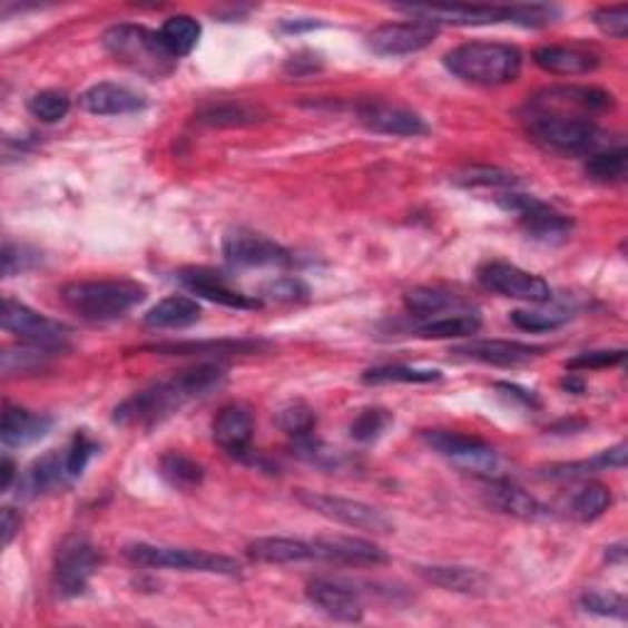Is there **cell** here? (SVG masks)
Segmentation results:
<instances>
[{
	"label": "cell",
	"mask_w": 628,
	"mask_h": 628,
	"mask_svg": "<svg viewBox=\"0 0 628 628\" xmlns=\"http://www.w3.org/2000/svg\"><path fill=\"white\" fill-rule=\"evenodd\" d=\"M405 16L432 22V26H497L513 22V6H401Z\"/></svg>",
	"instance_id": "cell-14"
},
{
	"label": "cell",
	"mask_w": 628,
	"mask_h": 628,
	"mask_svg": "<svg viewBox=\"0 0 628 628\" xmlns=\"http://www.w3.org/2000/svg\"><path fill=\"white\" fill-rule=\"evenodd\" d=\"M626 167H628L626 148H611V150L591 155L585 163V173L589 179H595V183L616 185V183H624Z\"/></svg>",
	"instance_id": "cell-38"
},
{
	"label": "cell",
	"mask_w": 628,
	"mask_h": 628,
	"mask_svg": "<svg viewBox=\"0 0 628 628\" xmlns=\"http://www.w3.org/2000/svg\"><path fill=\"white\" fill-rule=\"evenodd\" d=\"M415 572L425 579L428 585L440 587L457 595H487L491 589V579L477 567L464 565H418Z\"/></svg>",
	"instance_id": "cell-22"
},
{
	"label": "cell",
	"mask_w": 628,
	"mask_h": 628,
	"mask_svg": "<svg viewBox=\"0 0 628 628\" xmlns=\"http://www.w3.org/2000/svg\"><path fill=\"white\" fill-rule=\"evenodd\" d=\"M356 116L369 130L381 133V136H398V138H418L425 136L428 124L420 114L410 108L385 104L379 99H366L356 104Z\"/></svg>",
	"instance_id": "cell-16"
},
{
	"label": "cell",
	"mask_w": 628,
	"mask_h": 628,
	"mask_svg": "<svg viewBox=\"0 0 628 628\" xmlns=\"http://www.w3.org/2000/svg\"><path fill=\"white\" fill-rule=\"evenodd\" d=\"M20 513L16 509H3V513H0V530H3V546L8 548L10 542H13V538L20 533Z\"/></svg>",
	"instance_id": "cell-53"
},
{
	"label": "cell",
	"mask_w": 628,
	"mask_h": 628,
	"mask_svg": "<svg viewBox=\"0 0 628 628\" xmlns=\"http://www.w3.org/2000/svg\"><path fill=\"white\" fill-rule=\"evenodd\" d=\"M226 379V366L222 364H197L175 373L173 379L153 383L140 393L130 395L128 401L114 410V422L124 428H153L157 422L175 415L187 403L207 395Z\"/></svg>",
	"instance_id": "cell-2"
},
{
	"label": "cell",
	"mask_w": 628,
	"mask_h": 628,
	"mask_svg": "<svg viewBox=\"0 0 628 628\" xmlns=\"http://www.w3.org/2000/svg\"><path fill=\"white\" fill-rule=\"evenodd\" d=\"M497 389H499L506 398H511V401L523 403L526 408H538V395H536L533 391H526V389H521V385H516V383H499Z\"/></svg>",
	"instance_id": "cell-54"
},
{
	"label": "cell",
	"mask_w": 628,
	"mask_h": 628,
	"mask_svg": "<svg viewBox=\"0 0 628 628\" xmlns=\"http://www.w3.org/2000/svg\"><path fill=\"white\" fill-rule=\"evenodd\" d=\"M562 389L570 391V393H585V381L575 379V373H570V376L562 381Z\"/></svg>",
	"instance_id": "cell-58"
},
{
	"label": "cell",
	"mask_w": 628,
	"mask_h": 628,
	"mask_svg": "<svg viewBox=\"0 0 628 628\" xmlns=\"http://www.w3.org/2000/svg\"><path fill=\"white\" fill-rule=\"evenodd\" d=\"M268 344L258 340H209V342H163L143 346V352L163 356H232L253 354Z\"/></svg>",
	"instance_id": "cell-26"
},
{
	"label": "cell",
	"mask_w": 628,
	"mask_h": 628,
	"mask_svg": "<svg viewBox=\"0 0 628 628\" xmlns=\"http://www.w3.org/2000/svg\"><path fill=\"white\" fill-rule=\"evenodd\" d=\"M275 422L290 438L300 440L307 438V434H312L314 428H317V415H314V410L305 403H290L277 413Z\"/></svg>",
	"instance_id": "cell-44"
},
{
	"label": "cell",
	"mask_w": 628,
	"mask_h": 628,
	"mask_svg": "<svg viewBox=\"0 0 628 628\" xmlns=\"http://www.w3.org/2000/svg\"><path fill=\"white\" fill-rule=\"evenodd\" d=\"M307 55H297V57H293L287 62V71L290 75H295V77H300V75H305V71H314V69H320V62L317 59H314V55H310V59H305Z\"/></svg>",
	"instance_id": "cell-55"
},
{
	"label": "cell",
	"mask_w": 628,
	"mask_h": 628,
	"mask_svg": "<svg viewBox=\"0 0 628 628\" xmlns=\"http://www.w3.org/2000/svg\"><path fill=\"white\" fill-rule=\"evenodd\" d=\"M595 26L616 40H626L628 35V8L626 6H609L599 8L595 13Z\"/></svg>",
	"instance_id": "cell-51"
},
{
	"label": "cell",
	"mask_w": 628,
	"mask_h": 628,
	"mask_svg": "<svg viewBox=\"0 0 628 628\" xmlns=\"http://www.w3.org/2000/svg\"><path fill=\"white\" fill-rule=\"evenodd\" d=\"M214 442L226 454L248 459L253 440V415L246 405H226L214 418Z\"/></svg>",
	"instance_id": "cell-21"
},
{
	"label": "cell",
	"mask_w": 628,
	"mask_h": 628,
	"mask_svg": "<svg viewBox=\"0 0 628 628\" xmlns=\"http://www.w3.org/2000/svg\"><path fill=\"white\" fill-rule=\"evenodd\" d=\"M99 452V444H96L87 432H77L75 438H71L69 447L65 450V459H67V471H69V479H79L81 471L87 469L89 459Z\"/></svg>",
	"instance_id": "cell-49"
},
{
	"label": "cell",
	"mask_w": 628,
	"mask_h": 628,
	"mask_svg": "<svg viewBox=\"0 0 628 628\" xmlns=\"http://www.w3.org/2000/svg\"><path fill=\"white\" fill-rule=\"evenodd\" d=\"M202 320V307L197 300L187 295H170L157 302V305L145 314V327L150 330H185Z\"/></svg>",
	"instance_id": "cell-30"
},
{
	"label": "cell",
	"mask_w": 628,
	"mask_h": 628,
	"mask_svg": "<svg viewBox=\"0 0 628 628\" xmlns=\"http://www.w3.org/2000/svg\"><path fill=\"white\" fill-rule=\"evenodd\" d=\"M0 322H3V330L8 334H16L26 344L38 346L62 349L69 334L62 322L45 317V314L28 307L26 302H18L13 297L3 300V317H0Z\"/></svg>",
	"instance_id": "cell-12"
},
{
	"label": "cell",
	"mask_w": 628,
	"mask_h": 628,
	"mask_svg": "<svg viewBox=\"0 0 628 628\" xmlns=\"http://www.w3.org/2000/svg\"><path fill=\"white\" fill-rule=\"evenodd\" d=\"M246 552L251 560L265 565H293L317 560L312 542L295 538H256L248 542Z\"/></svg>",
	"instance_id": "cell-29"
},
{
	"label": "cell",
	"mask_w": 628,
	"mask_h": 628,
	"mask_svg": "<svg viewBox=\"0 0 628 628\" xmlns=\"http://www.w3.org/2000/svg\"><path fill=\"white\" fill-rule=\"evenodd\" d=\"M614 106V96L597 87H552L528 101V133L546 150L587 153L597 143V114Z\"/></svg>",
	"instance_id": "cell-1"
},
{
	"label": "cell",
	"mask_w": 628,
	"mask_h": 628,
	"mask_svg": "<svg viewBox=\"0 0 628 628\" xmlns=\"http://www.w3.org/2000/svg\"><path fill=\"white\" fill-rule=\"evenodd\" d=\"M626 454L628 447L624 442H619L616 447H609V450L599 452L597 457L591 459H582V462H565V464H550L540 469L542 479H585L589 474H597V471H607V469H624L626 467Z\"/></svg>",
	"instance_id": "cell-31"
},
{
	"label": "cell",
	"mask_w": 628,
	"mask_h": 628,
	"mask_svg": "<svg viewBox=\"0 0 628 628\" xmlns=\"http://www.w3.org/2000/svg\"><path fill=\"white\" fill-rule=\"evenodd\" d=\"M614 497H611V489L604 487V484H595V481H589V484H582L579 489H575L570 497L565 499V513L575 518L579 523H589V521H597L599 516H604L609 511Z\"/></svg>",
	"instance_id": "cell-32"
},
{
	"label": "cell",
	"mask_w": 628,
	"mask_h": 628,
	"mask_svg": "<svg viewBox=\"0 0 628 628\" xmlns=\"http://www.w3.org/2000/svg\"><path fill=\"white\" fill-rule=\"evenodd\" d=\"M457 185L462 187H493V189H509L518 185V177L513 173L499 170V167H487V165H474L454 177Z\"/></svg>",
	"instance_id": "cell-45"
},
{
	"label": "cell",
	"mask_w": 628,
	"mask_h": 628,
	"mask_svg": "<svg viewBox=\"0 0 628 628\" xmlns=\"http://www.w3.org/2000/svg\"><path fill=\"white\" fill-rule=\"evenodd\" d=\"M67 481L71 479L67 471L65 452H47L40 459H35L30 469L22 474V479H18V489H20V497L35 499V497H40V493H47L57 487H65Z\"/></svg>",
	"instance_id": "cell-27"
},
{
	"label": "cell",
	"mask_w": 628,
	"mask_h": 628,
	"mask_svg": "<svg viewBox=\"0 0 628 628\" xmlns=\"http://www.w3.org/2000/svg\"><path fill=\"white\" fill-rule=\"evenodd\" d=\"M52 418L30 413L26 408H6L3 425H0V440L6 447H28L42 440L52 430Z\"/></svg>",
	"instance_id": "cell-28"
},
{
	"label": "cell",
	"mask_w": 628,
	"mask_h": 628,
	"mask_svg": "<svg viewBox=\"0 0 628 628\" xmlns=\"http://www.w3.org/2000/svg\"><path fill=\"white\" fill-rule=\"evenodd\" d=\"M317 560L352 565V567H379L389 562V552L381 546L354 536H327L312 540Z\"/></svg>",
	"instance_id": "cell-18"
},
{
	"label": "cell",
	"mask_w": 628,
	"mask_h": 628,
	"mask_svg": "<svg viewBox=\"0 0 628 628\" xmlns=\"http://www.w3.org/2000/svg\"><path fill=\"white\" fill-rule=\"evenodd\" d=\"M295 499L312 513L330 518V521L342 523L346 528L366 530V533H376V536L393 533V528H395L389 516H385L381 509H376V506L364 503V501L332 497V493H320V491H310V489H297Z\"/></svg>",
	"instance_id": "cell-7"
},
{
	"label": "cell",
	"mask_w": 628,
	"mask_h": 628,
	"mask_svg": "<svg viewBox=\"0 0 628 628\" xmlns=\"http://www.w3.org/2000/svg\"><path fill=\"white\" fill-rule=\"evenodd\" d=\"M224 258L238 265V268H265V265H290L293 253L275 244L273 238L248 232V228H234L224 236Z\"/></svg>",
	"instance_id": "cell-13"
},
{
	"label": "cell",
	"mask_w": 628,
	"mask_h": 628,
	"mask_svg": "<svg viewBox=\"0 0 628 628\" xmlns=\"http://www.w3.org/2000/svg\"><path fill=\"white\" fill-rule=\"evenodd\" d=\"M71 108V99L65 91L57 89H45L38 91L28 101V111L32 118H38L40 124H59Z\"/></svg>",
	"instance_id": "cell-41"
},
{
	"label": "cell",
	"mask_w": 628,
	"mask_h": 628,
	"mask_svg": "<svg viewBox=\"0 0 628 628\" xmlns=\"http://www.w3.org/2000/svg\"><path fill=\"white\" fill-rule=\"evenodd\" d=\"M626 359L624 349H599V352H585L575 359L567 361L570 371H597V369H609L619 366Z\"/></svg>",
	"instance_id": "cell-50"
},
{
	"label": "cell",
	"mask_w": 628,
	"mask_h": 628,
	"mask_svg": "<svg viewBox=\"0 0 628 628\" xmlns=\"http://www.w3.org/2000/svg\"><path fill=\"white\" fill-rule=\"evenodd\" d=\"M481 330V317L477 312H457L434 317L415 330L422 340H462V336H474Z\"/></svg>",
	"instance_id": "cell-33"
},
{
	"label": "cell",
	"mask_w": 628,
	"mask_h": 628,
	"mask_svg": "<svg viewBox=\"0 0 628 628\" xmlns=\"http://www.w3.org/2000/svg\"><path fill=\"white\" fill-rule=\"evenodd\" d=\"M79 104L84 111L94 116H126L145 108V99L138 91L111 81L96 84V87L84 91Z\"/></svg>",
	"instance_id": "cell-23"
},
{
	"label": "cell",
	"mask_w": 628,
	"mask_h": 628,
	"mask_svg": "<svg viewBox=\"0 0 628 628\" xmlns=\"http://www.w3.org/2000/svg\"><path fill=\"white\" fill-rule=\"evenodd\" d=\"M261 108L241 104V101H219L209 104L199 111V120L207 126L216 128H241V126H253L261 120Z\"/></svg>",
	"instance_id": "cell-36"
},
{
	"label": "cell",
	"mask_w": 628,
	"mask_h": 628,
	"mask_svg": "<svg viewBox=\"0 0 628 628\" xmlns=\"http://www.w3.org/2000/svg\"><path fill=\"white\" fill-rule=\"evenodd\" d=\"M160 477L177 491H195L204 481V467L185 452H165L160 459Z\"/></svg>",
	"instance_id": "cell-35"
},
{
	"label": "cell",
	"mask_w": 628,
	"mask_h": 628,
	"mask_svg": "<svg viewBox=\"0 0 628 628\" xmlns=\"http://www.w3.org/2000/svg\"><path fill=\"white\" fill-rule=\"evenodd\" d=\"M497 202H499L501 209L516 214L518 224H521L523 232L536 241L565 238L575 226L570 216L550 207V204H546V202L530 197V195L506 192V195L497 197Z\"/></svg>",
	"instance_id": "cell-10"
},
{
	"label": "cell",
	"mask_w": 628,
	"mask_h": 628,
	"mask_svg": "<svg viewBox=\"0 0 628 628\" xmlns=\"http://www.w3.org/2000/svg\"><path fill=\"white\" fill-rule=\"evenodd\" d=\"M479 283L501 297L533 302V305H546V302L552 300V290L548 281H542V277L536 273L518 268L513 263H503V261L487 263L484 268L479 271Z\"/></svg>",
	"instance_id": "cell-11"
},
{
	"label": "cell",
	"mask_w": 628,
	"mask_h": 628,
	"mask_svg": "<svg viewBox=\"0 0 628 628\" xmlns=\"http://www.w3.org/2000/svg\"><path fill=\"white\" fill-rule=\"evenodd\" d=\"M145 287L124 277H106V281H75L62 287V302L89 322H111L124 317L145 300Z\"/></svg>",
	"instance_id": "cell-4"
},
{
	"label": "cell",
	"mask_w": 628,
	"mask_h": 628,
	"mask_svg": "<svg viewBox=\"0 0 628 628\" xmlns=\"http://www.w3.org/2000/svg\"><path fill=\"white\" fill-rule=\"evenodd\" d=\"M38 263H40L38 251H32L28 246H16V244H10V241H6V246H3V275L6 277L26 273L35 268Z\"/></svg>",
	"instance_id": "cell-52"
},
{
	"label": "cell",
	"mask_w": 628,
	"mask_h": 628,
	"mask_svg": "<svg viewBox=\"0 0 628 628\" xmlns=\"http://www.w3.org/2000/svg\"><path fill=\"white\" fill-rule=\"evenodd\" d=\"M0 471H3V474H0V491H8L10 487H13V481L18 479V474H16V462L10 457H6L3 459V467H0Z\"/></svg>",
	"instance_id": "cell-56"
},
{
	"label": "cell",
	"mask_w": 628,
	"mask_h": 628,
	"mask_svg": "<svg viewBox=\"0 0 628 628\" xmlns=\"http://www.w3.org/2000/svg\"><path fill=\"white\" fill-rule=\"evenodd\" d=\"M546 349L523 344V342H511V340H479L469 342L462 346H454V354L481 361V364L491 366H521L542 356Z\"/></svg>",
	"instance_id": "cell-20"
},
{
	"label": "cell",
	"mask_w": 628,
	"mask_h": 628,
	"mask_svg": "<svg viewBox=\"0 0 628 628\" xmlns=\"http://www.w3.org/2000/svg\"><path fill=\"white\" fill-rule=\"evenodd\" d=\"M579 607L589 614L597 616H609V619H626L628 616V601L624 595L616 591H585L579 599Z\"/></svg>",
	"instance_id": "cell-46"
},
{
	"label": "cell",
	"mask_w": 628,
	"mask_h": 628,
	"mask_svg": "<svg viewBox=\"0 0 628 628\" xmlns=\"http://www.w3.org/2000/svg\"><path fill=\"white\" fill-rule=\"evenodd\" d=\"M609 552H607V560L609 562H624V558H626V550H624V546H614V548H607Z\"/></svg>",
	"instance_id": "cell-59"
},
{
	"label": "cell",
	"mask_w": 628,
	"mask_h": 628,
	"mask_svg": "<svg viewBox=\"0 0 628 628\" xmlns=\"http://www.w3.org/2000/svg\"><path fill=\"white\" fill-rule=\"evenodd\" d=\"M55 352H62V349L28 344V346L18 349V352H6L3 354V373H6V376H13V373L38 371L47 364V361H50V356Z\"/></svg>",
	"instance_id": "cell-43"
},
{
	"label": "cell",
	"mask_w": 628,
	"mask_h": 628,
	"mask_svg": "<svg viewBox=\"0 0 628 628\" xmlns=\"http://www.w3.org/2000/svg\"><path fill=\"white\" fill-rule=\"evenodd\" d=\"M126 560L150 570H177V572H202V575H241V565L234 558H226L219 552L173 548V546H153V542H130L124 548Z\"/></svg>",
	"instance_id": "cell-6"
},
{
	"label": "cell",
	"mask_w": 628,
	"mask_h": 628,
	"mask_svg": "<svg viewBox=\"0 0 628 628\" xmlns=\"http://www.w3.org/2000/svg\"><path fill=\"white\" fill-rule=\"evenodd\" d=\"M452 307H464V302L440 287H415L405 295V310L415 317H432Z\"/></svg>",
	"instance_id": "cell-37"
},
{
	"label": "cell",
	"mask_w": 628,
	"mask_h": 628,
	"mask_svg": "<svg viewBox=\"0 0 628 628\" xmlns=\"http://www.w3.org/2000/svg\"><path fill=\"white\" fill-rule=\"evenodd\" d=\"M438 38V26L425 20L389 22L369 35V47L381 57H403L425 50Z\"/></svg>",
	"instance_id": "cell-15"
},
{
	"label": "cell",
	"mask_w": 628,
	"mask_h": 628,
	"mask_svg": "<svg viewBox=\"0 0 628 628\" xmlns=\"http://www.w3.org/2000/svg\"><path fill=\"white\" fill-rule=\"evenodd\" d=\"M104 47L116 62L148 79L173 75L177 65V59L160 42V35L143 26H133V22L108 28L104 35Z\"/></svg>",
	"instance_id": "cell-5"
},
{
	"label": "cell",
	"mask_w": 628,
	"mask_h": 628,
	"mask_svg": "<svg viewBox=\"0 0 628 628\" xmlns=\"http://www.w3.org/2000/svg\"><path fill=\"white\" fill-rule=\"evenodd\" d=\"M307 599L330 619L346 624H359L364 619V601L349 585L332 582V579H312L307 585Z\"/></svg>",
	"instance_id": "cell-19"
},
{
	"label": "cell",
	"mask_w": 628,
	"mask_h": 628,
	"mask_svg": "<svg viewBox=\"0 0 628 628\" xmlns=\"http://www.w3.org/2000/svg\"><path fill=\"white\" fill-rule=\"evenodd\" d=\"M263 300L281 302V305H293V302H305L310 297V287L295 275L275 277V281L265 283L261 290Z\"/></svg>",
	"instance_id": "cell-47"
},
{
	"label": "cell",
	"mask_w": 628,
	"mask_h": 628,
	"mask_svg": "<svg viewBox=\"0 0 628 628\" xmlns=\"http://www.w3.org/2000/svg\"><path fill=\"white\" fill-rule=\"evenodd\" d=\"M422 442L432 452L444 457L447 462H452L462 471H469V474L493 479L499 469V452L489 442L471 438V434L452 430H425L422 432Z\"/></svg>",
	"instance_id": "cell-8"
},
{
	"label": "cell",
	"mask_w": 628,
	"mask_h": 628,
	"mask_svg": "<svg viewBox=\"0 0 628 628\" xmlns=\"http://www.w3.org/2000/svg\"><path fill=\"white\" fill-rule=\"evenodd\" d=\"M101 558L87 538L71 536L57 550L55 560V587L59 597L75 599L89 589L94 572L99 570Z\"/></svg>",
	"instance_id": "cell-9"
},
{
	"label": "cell",
	"mask_w": 628,
	"mask_h": 628,
	"mask_svg": "<svg viewBox=\"0 0 628 628\" xmlns=\"http://www.w3.org/2000/svg\"><path fill=\"white\" fill-rule=\"evenodd\" d=\"M572 314L562 307H538V310H516L511 312V322L523 332H550L558 330L570 320Z\"/></svg>",
	"instance_id": "cell-40"
},
{
	"label": "cell",
	"mask_w": 628,
	"mask_h": 628,
	"mask_svg": "<svg viewBox=\"0 0 628 628\" xmlns=\"http://www.w3.org/2000/svg\"><path fill=\"white\" fill-rule=\"evenodd\" d=\"M391 422L393 415L385 408H364L359 410V415L352 420V425H349V434H352V440L366 444L379 440L381 434L389 430Z\"/></svg>",
	"instance_id": "cell-42"
},
{
	"label": "cell",
	"mask_w": 628,
	"mask_h": 628,
	"mask_svg": "<svg viewBox=\"0 0 628 628\" xmlns=\"http://www.w3.org/2000/svg\"><path fill=\"white\" fill-rule=\"evenodd\" d=\"M157 35H160V42L165 45V50L170 52L175 59H179L195 50L202 38V26L189 16H175L163 22V28L157 30Z\"/></svg>",
	"instance_id": "cell-34"
},
{
	"label": "cell",
	"mask_w": 628,
	"mask_h": 628,
	"mask_svg": "<svg viewBox=\"0 0 628 628\" xmlns=\"http://www.w3.org/2000/svg\"><path fill=\"white\" fill-rule=\"evenodd\" d=\"M442 371L438 369H418V366H403V364H393V366H373L369 371H364L361 381L369 385H383V383H432L440 381Z\"/></svg>",
	"instance_id": "cell-39"
},
{
	"label": "cell",
	"mask_w": 628,
	"mask_h": 628,
	"mask_svg": "<svg viewBox=\"0 0 628 628\" xmlns=\"http://www.w3.org/2000/svg\"><path fill=\"white\" fill-rule=\"evenodd\" d=\"M295 454L305 459V462L314 464V467H320V469H340L342 467V454L332 450V447H327L324 442L320 440H314L312 434H307V438H300L295 440Z\"/></svg>",
	"instance_id": "cell-48"
},
{
	"label": "cell",
	"mask_w": 628,
	"mask_h": 628,
	"mask_svg": "<svg viewBox=\"0 0 628 628\" xmlns=\"http://www.w3.org/2000/svg\"><path fill=\"white\" fill-rule=\"evenodd\" d=\"M487 501L497 511L521 518V521H538V518L548 516V506H542L533 493H528L526 489L503 479H491L487 489Z\"/></svg>",
	"instance_id": "cell-25"
},
{
	"label": "cell",
	"mask_w": 628,
	"mask_h": 628,
	"mask_svg": "<svg viewBox=\"0 0 628 628\" xmlns=\"http://www.w3.org/2000/svg\"><path fill=\"white\" fill-rule=\"evenodd\" d=\"M177 281L183 283L192 295H199L214 305L232 307V310H258L261 297H248L226 281V275L212 268H185L177 273Z\"/></svg>",
	"instance_id": "cell-17"
},
{
	"label": "cell",
	"mask_w": 628,
	"mask_h": 628,
	"mask_svg": "<svg viewBox=\"0 0 628 628\" xmlns=\"http://www.w3.org/2000/svg\"><path fill=\"white\" fill-rule=\"evenodd\" d=\"M533 62L555 77H577L589 75L599 67V57L582 47L567 45H542L533 52Z\"/></svg>",
	"instance_id": "cell-24"
},
{
	"label": "cell",
	"mask_w": 628,
	"mask_h": 628,
	"mask_svg": "<svg viewBox=\"0 0 628 628\" xmlns=\"http://www.w3.org/2000/svg\"><path fill=\"white\" fill-rule=\"evenodd\" d=\"M285 32H302V30H312V28H320V22H314V20H307V22H302V20H283V26H281Z\"/></svg>",
	"instance_id": "cell-57"
},
{
	"label": "cell",
	"mask_w": 628,
	"mask_h": 628,
	"mask_svg": "<svg viewBox=\"0 0 628 628\" xmlns=\"http://www.w3.org/2000/svg\"><path fill=\"white\" fill-rule=\"evenodd\" d=\"M450 75L477 87H501L521 77L523 55L506 42H467L444 55Z\"/></svg>",
	"instance_id": "cell-3"
}]
</instances>
